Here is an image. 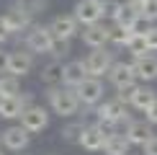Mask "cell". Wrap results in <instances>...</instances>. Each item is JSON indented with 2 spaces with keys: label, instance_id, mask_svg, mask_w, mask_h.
Listing matches in <instances>:
<instances>
[{
  "label": "cell",
  "instance_id": "1",
  "mask_svg": "<svg viewBox=\"0 0 157 155\" xmlns=\"http://www.w3.org/2000/svg\"><path fill=\"white\" fill-rule=\"evenodd\" d=\"M49 106L54 114L59 116H75L77 111H80V98H77V90L75 88H57V85H49Z\"/></svg>",
  "mask_w": 157,
  "mask_h": 155
},
{
  "label": "cell",
  "instance_id": "2",
  "mask_svg": "<svg viewBox=\"0 0 157 155\" xmlns=\"http://www.w3.org/2000/svg\"><path fill=\"white\" fill-rule=\"evenodd\" d=\"M129 103H124L119 98L113 101H103L95 106V121H111V124H129L132 116H129Z\"/></svg>",
  "mask_w": 157,
  "mask_h": 155
},
{
  "label": "cell",
  "instance_id": "3",
  "mask_svg": "<svg viewBox=\"0 0 157 155\" xmlns=\"http://www.w3.org/2000/svg\"><path fill=\"white\" fill-rule=\"evenodd\" d=\"M54 31L49 26H31V31L26 34V47L36 54H49L52 44H54Z\"/></svg>",
  "mask_w": 157,
  "mask_h": 155
},
{
  "label": "cell",
  "instance_id": "4",
  "mask_svg": "<svg viewBox=\"0 0 157 155\" xmlns=\"http://www.w3.org/2000/svg\"><path fill=\"white\" fill-rule=\"evenodd\" d=\"M85 67H88V75H93V78H101V75H108V70L113 67V52H108L106 47H98L93 49L88 57H85Z\"/></svg>",
  "mask_w": 157,
  "mask_h": 155
},
{
  "label": "cell",
  "instance_id": "5",
  "mask_svg": "<svg viewBox=\"0 0 157 155\" xmlns=\"http://www.w3.org/2000/svg\"><path fill=\"white\" fill-rule=\"evenodd\" d=\"M75 18L80 21V26L98 23L101 18H106V5L103 0H80L75 5Z\"/></svg>",
  "mask_w": 157,
  "mask_h": 155
},
{
  "label": "cell",
  "instance_id": "6",
  "mask_svg": "<svg viewBox=\"0 0 157 155\" xmlns=\"http://www.w3.org/2000/svg\"><path fill=\"white\" fill-rule=\"evenodd\" d=\"M3 67H5V73L16 75V78H23L34 70V57H31V52H21V49L10 52V54L3 57Z\"/></svg>",
  "mask_w": 157,
  "mask_h": 155
},
{
  "label": "cell",
  "instance_id": "7",
  "mask_svg": "<svg viewBox=\"0 0 157 155\" xmlns=\"http://www.w3.org/2000/svg\"><path fill=\"white\" fill-rule=\"evenodd\" d=\"M75 90H77V98H80L82 106H98V103L103 101V83H101V78L88 75Z\"/></svg>",
  "mask_w": 157,
  "mask_h": 155
},
{
  "label": "cell",
  "instance_id": "8",
  "mask_svg": "<svg viewBox=\"0 0 157 155\" xmlns=\"http://www.w3.org/2000/svg\"><path fill=\"white\" fill-rule=\"evenodd\" d=\"M21 124L29 129L31 134L34 132H41V129H47L49 127V111L44 106H29V109H23V114H21Z\"/></svg>",
  "mask_w": 157,
  "mask_h": 155
},
{
  "label": "cell",
  "instance_id": "9",
  "mask_svg": "<svg viewBox=\"0 0 157 155\" xmlns=\"http://www.w3.org/2000/svg\"><path fill=\"white\" fill-rule=\"evenodd\" d=\"M106 140H108V134L103 132V129L98 127V121H95V124H85L77 145H80L82 150H88V153H98V150H103Z\"/></svg>",
  "mask_w": 157,
  "mask_h": 155
},
{
  "label": "cell",
  "instance_id": "10",
  "mask_svg": "<svg viewBox=\"0 0 157 155\" xmlns=\"http://www.w3.org/2000/svg\"><path fill=\"white\" fill-rule=\"evenodd\" d=\"M3 145L8 147V150H13V153H21V150H26L29 147V142H31V132L26 129L23 124H16V127H8L3 134Z\"/></svg>",
  "mask_w": 157,
  "mask_h": 155
},
{
  "label": "cell",
  "instance_id": "11",
  "mask_svg": "<svg viewBox=\"0 0 157 155\" xmlns=\"http://www.w3.org/2000/svg\"><path fill=\"white\" fill-rule=\"evenodd\" d=\"M31 18H34V16H31V13H26L18 3H16V5H10V8L3 13V21H5V26L10 29V34L26 31V29L31 26Z\"/></svg>",
  "mask_w": 157,
  "mask_h": 155
},
{
  "label": "cell",
  "instance_id": "12",
  "mask_svg": "<svg viewBox=\"0 0 157 155\" xmlns=\"http://www.w3.org/2000/svg\"><path fill=\"white\" fill-rule=\"evenodd\" d=\"M134 73H136V80L139 83H152L157 80V57L155 54H142V57H134Z\"/></svg>",
  "mask_w": 157,
  "mask_h": 155
},
{
  "label": "cell",
  "instance_id": "13",
  "mask_svg": "<svg viewBox=\"0 0 157 155\" xmlns=\"http://www.w3.org/2000/svg\"><path fill=\"white\" fill-rule=\"evenodd\" d=\"M108 29H111V26H103L101 21L85 26V29H82V44L90 47V49L106 47V44H108Z\"/></svg>",
  "mask_w": 157,
  "mask_h": 155
},
{
  "label": "cell",
  "instance_id": "14",
  "mask_svg": "<svg viewBox=\"0 0 157 155\" xmlns=\"http://www.w3.org/2000/svg\"><path fill=\"white\" fill-rule=\"evenodd\" d=\"M108 80L113 83V88L129 85V83H136V73L132 62H113V67L108 70Z\"/></svg>",
  "mask_w": 157,
  "mask_h": 155
},
{
  "label": "cell",
  "instance_id": "15",
  "mask_svg": "<svg viewBox=\"0 0 157 155\" xmlns=\"http://www.w3.org/2000/svg\"><path fill=\"white\" fill-rule=\"evenodd\" d=\"M49 29L54 31L57 39H72L77 31H80V21L75 18V13L72 16H57L54 21L49 23Z\"/></svg>",
  "mask_w": 157,
  "mask_h": 155
},
{
  "label": "cell",
  "instance_id": "16",
  "mask_svg": "<svg viewBox=\"0 0 157 155\" xmlns=\"http://www.w3.org/2000/svg\"><path fill=\"white\" fill-rule=\"evenodd\" d=\"M124 134H126V137H129V142H132V145H144V142L149 140V137H152V124H149V121L144 119V121H139V119H132V121H129V124H126V132H124Z\"/></svg>",
  "mask_w": 157,
  "mask_h": 155
},
{
  "label": "cell",
  "instance_id": "17",
  "mask_svg": "<svg viewBox=\"0 0 157 155\" xmlns=\"http://www.w3.org/2000/svg\"><path fill=\"white\" fill-rule=\"evenodd\" d=\"M88 78V67H85L82 60H72L64 65V73H62V83L67 88H77L80 83Z\"/></svg>",
  "mask_w": 157,
  "mask_h": 155
},
{
  "label": "cell",
  "instance_id": "18",
  "mask_svg": "<svg viewBox=\"0 0 157 155\" xmlns=\"http://www.w3.org/2000/svg\"><path fill=\"white\" fill-rule=\"evenodd\" d=\"M23 101L21 96H0V116L3 119H21Z\"/></svg>",
  "mask_w": 157,
  "mask_h": 155
},
{
  "label": "cell",
  "instance_id": "19",
  "mask_svg": "<svg viewBox=\"0 0 157 155\" xmlns=\"http://www.w3.org/2000/svg\"><path fill=\"white\" fill-rule=\"evenodd\" d=\"M129 147H132V142H129L126 134L113 132V134H108L106 145H103V153L106 155H129Z\"/></svg>",
  "mask_w": 157,
  "mask_h": 155
},
{
  "label": "cell",
  "instance_id": "20",
  "mask_svg": "<svg viewBox=\"0 0 157 155\" xmlns=\"http://www.w3.org/2000/svg\"><path fill=\"white\" fill-rule=\"evenodd\" d=\"M155 101H157V90H155V88H149V85H139L129 106L136 109V111H147V109L152 106Z\"/></svg>",
  "mask_w": 157,
  "mask_h": 155
},
{
  "label": "cell",
  "instance_id": "21",
  "mask_svg": "<svg viewBox=\"0 0 157 155\" xmlns=\"http://www.w3.org/2000/svg\"><path fill=\"white\" fill-rule=\"evenodd\" d=\"M62 73H64L62 60H52L49 65H44V70H41V83L44 85H57V83H62Z\"/></svg>",
  "mask_w": 157,
  "mask_h": 155
},
{
  "label": "cell",
  "instance_id": "22",
  "mask_svg": "<svg viewBox=\"0 0 157 155\" xmlns=\"http://www.w3.org/2000/svg\"><path fill=\"white\" fill-rule=\"evenodd\" d=\"M136 18H139V10H136L132 3H121L119 13H116V18H113V23H119V26H129V29H132Z\"/></svg>",
  "mask_w": 157,
  "mask_h": 155
},
{
  "label": "cell",
  "instance_id": "23",
  "mask_svg": "<svg viewBox=\"0 0 157 155\" xmlns=\"http://www.w3.org/2000/svg\"><path fill=\"white\" fill-rule=\"evenodd\" d=\"M134 31L129 29V26H119V23H113L108 29V42L111 44H116V47H126V42H129V36H132Z\"/></svg>",
  "mask_w": 157,
  "mask_h": 155
},
{
  "label": "cell",
  "instance_id": "24",
  "mask_svg": "<svg viewBox=\"0 0 157 155\" xmlns=\"http://www.w3.org/2000/svg\"><path fill=\"white\" fill-rule=\"evenodd\" d=\"M126 49L132 52L134 57H142V54H149V47H147V34H134L129 36V42H126Z\"/></svg>",
  "mask_w": 157,
  "mask_h": 155
},
{
  "label": "cell",
  "instance_id": "25",
  "mask_svg": "<svg viewBox=\"0 0 157 155\" xmlns=\"http://www.w3.org/2000/svg\"><path fill=\"white\" fill-rule=\"evenodd\" d=\"M21 93V85H18V78L16 75H3L0 78V96H18Z\"/></svg>",
  "mask_w": 157,
  "mask_h": 155
},
{
  "label": "cell",
  "instance_id": "26",
  "mask_svg": "<svg viewBox=\"0 0 157 155\" xmlns=\"http://www.w3.org/2000/svg\"><path fill=\"white\" fill-rule=\"evenodd\" d=\"M82 129H85V124H82V121L67 124V127L62 129V140H67V142H80V134H82Z\"/></svg>",
  "mask_w": 157,
  "mask_h": 155
},
{
  "label": "cell",
  "instance_id": "27",
  "mask_svg": "<svg viewBox=\"0 0 157 155\" xmlns=\"http://www.w3.org/2000/svg\"><path fill=\"white\" fill-rule=\"evenodd\" d=\"M49 54H54V60H62V57L70 54V39H54V44H52V52Z\"/></svg>",
  "mask_w": 157,
  "mask_h": 155
},
{
  "label": "cell",
  "instance_id": "28",
  "mask_svg": "<svg viewBox=\"0 0 157 155\" xmlns=\"http://www.w3.org/2000/svg\"><path fill=\"white\" fill-rule=\"evenodd\" d=\"M136 88H139V80H136V83H129V85L116 88V90H119V93H116V98H119V101H124V103H132L134 93H136Z\"/></svg>",
  "mask_w": 157,
  "mask_h": 155
},
{
  "label": "cell",
  "instance_id": "29",
  "mask_svg": "<svg viewBox=\"0 0 157 155\" xmlns=\"http://www.w3.org/2000/svg\"><path fill=\"white\" fill-rule=\"evenodd\" d=\"M139 16H144L149 23H155L157 21V0H144L139 8Z\"/></svg>",
  "mask_w": 157,
  "mask_h": 155
},
{
  "label": "cell",
  "instance_id": "30",
  "mask_svg": "<svg viewBox=\"0 0 157 155\" xmlns=\"http://www.w3.org/2000/svg\"><path fill=\"white\" fill-rule=\"evenodd\" d=\"M18 5L26 10V13H31V16H36L39 10H44V5H47V0H18Z\"/></svg>",
  "mask_w": 157,
  "mask_h": 155
},
{
  "label": "cell",
  "instance_id": "31",
  "mask_svg": "<svg viewBox=\"0 0 157 155\" xmlns=\"http://www.w3.org/2000/svg\"><path fill=\"white\" fill-rule=\"evenodd\" d=\"M142 153L144 155H157V134H152V137L142 145Z\"/></svg>",
  "mask_w": 157,
  "mask_h": 155
},
{
  "label": "cell",
  "instance_id": "32",
  "mask_svg": "<svg viewBox=\"0 0 157 155\" xmlns=\"http://www.w3.org/2000/svg\"><path fill=\"white\" fill-rule=\"evenodd\" d=\"M147 47H149V52H157V26H149V31H147Z\"/></svg>",
  "mask_w": 157,
  "mask_h": 155
},
{
  "label": "cell",
  "instance_id": "33",
  "mask_svg": "<svg viewBox=\"0 0 157 155\" xmlns=\"http://www.w3.org/2000/svg\"><path fill=\"white\" fill-rule=\"evenodd\" d=\"M144 119L149 121V124H157V101H155L152 106H149L147 111H144Z\"/></svg>",
  "mask_w": 157,
  "mask_h": 155
},
{
  "label": "cell",
  "instance_id": "34",
  "mask_svg": "<svg viewBox=\"0 0 157 155\" xmlns=\"http://www.w3.org/2000/svg\"><path fill=\"white\" fill-rule=\"evenodd\" d=\"M10 36H13V34H10V29L5 26V21H3V18H0V44H5Z\"/></svg>",
  "mask_w": 157,
  "mask_h": 155
},
{
  "label": "cell",
  "instance_id": "35",
  "mask_svg": "<svg viewBox=\"0 0 157 155\" xmlns=\"http://www.w3.org/2000/svg\"><path fill=\"white\" fill-rule=\"evenodd\" d=\"M126 3H132V5H134V8H136V10H139V8H142V3H144V0H126Z\"/></svg>",
  "mask_w": 157,
  "mask_h": 155
},
{
  "label": "cell",
  "instance_id": "36",
  "mask_svg": "<svg viewBox=\"0 0 157 155\" xmlns=\"http://www.w3.org/2000/svg\"><path fill=\"white\" fill-rule=\"evenodd\" d=\"M0 155H3V153H0Z\"/></svg>",
  "mask_w": 157,
  "mask_h": 155
}]
</instances>
